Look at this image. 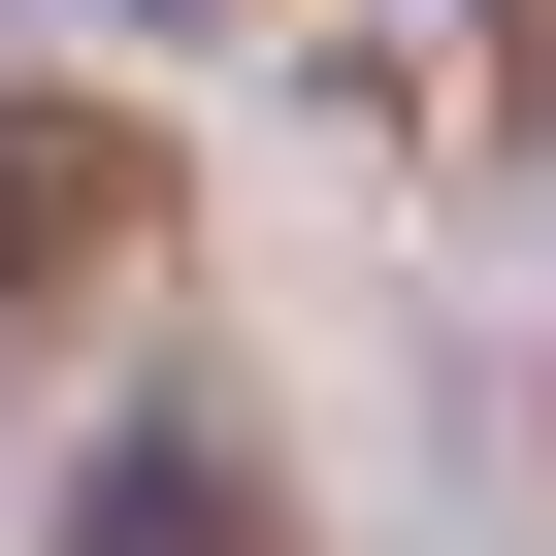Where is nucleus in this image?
Segmentation results:
<instances>
[{
    "label": "nucleus",
    "mask_w": 556,
    "mask_h": 556,
    "mask_svg": "<svg viewBox=\"0 0 556 556\" xmlns=\"http://www.w3.org/2000/svg\"><path fill=\"white\" fill-rule=\"evenodd\" d=\"M34 262H66V164H34V131H0V295H34Z\"/></svg>",
    "instance_id": "nucleus-1"
}]
</instances>
